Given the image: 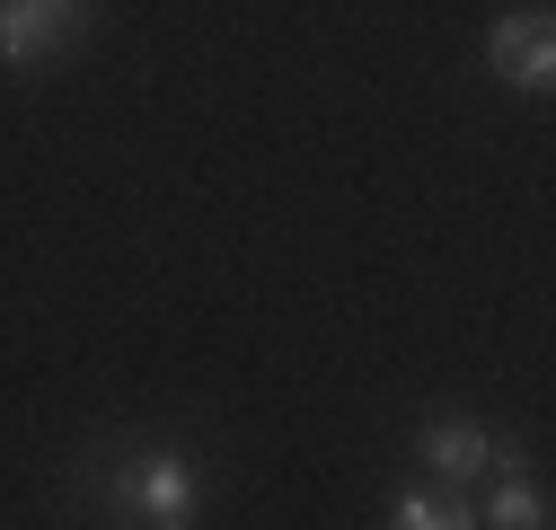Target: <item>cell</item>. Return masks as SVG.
Listing matches in <instances>:
<instances>
[{"label":"cell","instance_id":"obj_1","mask_svg":"<svg viewBox=\"0 0 556 530\" xmlns=\"http://www.w3.org/2000/svg\"><path fill=\"white\" fill-rule=\"evenodd\" d=\"M106 504H115L124 521L186 530V521H194V478H186V459H168V451H132L124 469L106 478Z\"/></svg>","mask_w":556,"mask_h":530},{"label":"cell","instance_id":"obj_2","mask_svg":"<svg viewBox=\"0 0 556 530\" xmlns=\"http://www.w3.org/2000/svg\"><path fill=\"white\" fill-rule=\"evenodd\" d=\"M89 36V0H0V62H53Z\"/></svg>","mask_w":556,"mask_h":530},{"label":"cell","instance_id":"obj_3","mask_svg":"<svg viewBox=\"0 0 556 530\" xmlns=\"http://www.w3.org/2000/svg\"><path fill=\"white\" fill-rule=\"evenodd\" d=\"M485 62H495L504 89L539 98V89L556 80V27H547V10H513V18H495V27H485Z\"/></svg>","mask_w":556,"mask_h":530},{"label":"cell","instance_id":"obj_4","mask_svg":"<svg viewBox=\"0 0 556 530\" xmlns=\"http://www.w3.org/2000/svg\"><path fill=\"white\" fill-rule=\"evenodd\" d=\"M415 451H425L433 478H485L495 459H513V451L495 442V425H477V416H433L425 433H415Z\"/></svg>","mask_w":556,"mask_h":530},{"label":"cell","instance_id":"obj_5","mask_svg":"<svg viewBox=\"0 0 556 530\" xmlns=\"http://www.w3.org/2000/svg\"><path fill=\"white\" fill-rule=\"evenodd\" d=\"M389 521H397V530H468L477 504L459 495V478H433V487H406V495L389 504Z\"/></svg>","mask_w":556,"mask_h":530},{"label":"cell","instance_id":"obj_6","mask_svg":"<svg viewBox=\"0 0 556 530\" xmlns=\"http://www.w3.org/2000/svg\"><path fill=\"white\" fill-rule=\"evenodd\" d=\"M495 469H504V478H495V495L477 504V521H495V530H539V521H547V487L521 478L513 459H495Z\"/></svg>","mask_w":556,"mask_h":530}]
</instances>
